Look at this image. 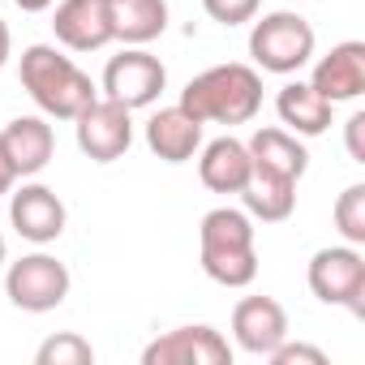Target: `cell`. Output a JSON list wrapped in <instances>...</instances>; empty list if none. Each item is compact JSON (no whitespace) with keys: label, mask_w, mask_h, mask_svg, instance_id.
<instances>
[{"label":"cell","mask_w":365,"mask_h":365,"mask_svg":"<svg viewBox=\"0 0 365 365\" xmlns=\"http://www.w3.org/2000/svg\"><path fill=\"white\" fill-rule=\"evenodd\" d=\"M180 108L202 125H250L262 112V73L241 61L211 65L185 82Z\"/></svg>","instance_id":"1"},{"label":"cell","mask_w":365,"mask_h":365,"mask_svg":"<svg viewBox=\"0 0 365 365\" xmlns=\"http://www.w3.org/2000/svg\"><path fill=\"white\" fill-rule=\"evenodd\" d=\"M198 262L220 288H250L258 279L254 220L237 207H215L198 224Z\"/></svg>","instance_id":"2"},{"label":"cell","mask_w":365,"mask_h":365,"mask_svg":"<svg viewBox=\"0 0 365 365\" xmlns=\"http://www.w3.org/2000/svg\"><path fill=\"white\" fill-rule=\"evenodd\" d=\"M22 86L35 99V108L52 120H73L91 99H99L91 73H82L78 61L56 52L52 43H31L22 52Z\"/></svg>","instance_id":"3"},{"label":"cell","mask_w":365,"mask_h":365,"mask_svg":"<svg viewBox=\"0 0 365 365\" xmlns=\"http://www.w3.org/2000/svg\"><path fill=\"white\" fill-rule=\"evenodd\" d=\"M314 48H318V35L314 26L292 14V9H275V14H262L254 18V31H250V56L262 73H297L314 61Z\"/></svg>","instance_id":"4"},{"label":"cell","mask_w":365,"mask_h":365,"mask_svg":"<svg viewBox=\"0 0 365 365\" xmlns=\"http://www.w3.org/2000/svg\"><path fill=\"white\" fill-rule=\"evenodd\" d=\"M309 292L322 305H344L348 314L365 318V254L356 245H327L309 258Z\"/></svg>","instance_id":"5"},{"label":"cell","mask_w":365,"mask_h":365,"mask_svg":"<svg viewBox=\"0 0 365 365\" xmlns=\"http://www.w3.org/2000/svg\"><path fill=\"white\" fill-rule=\"evenodd\" d=\"M69 288H73L69 267L52 254H26V258L9 262V271H5V297L26 314H48V309L65 305Z\"/></svg>","instance_id":"6"},{"label":"cell","mask_w":365,"mask_h":365,"mask_svg":"<svg viewBox=\"0 0 365 365\" xmlns=\"http://www.w3.org/2000/svg\"><path fill=\"white\" fill-rule=\"evenodd\" d=\"M73 133H78V150L91 163H116L133 146V112L125 103L99 95L73 116Z\"/></svg>","instance_id":"7"},{"label":"cell","mask_w":365,"mask_h":365,"mask_svg":"<svg viewBox=\"0 0 365 365\" xmlns=\"http://www.w3.org/2000/svg\"><path fill=\"white\" fill-rule=\"evenodd\" d=\"M163 86H168V69H163V61L150 56L146 48H125V52L112 56L108 69H103V95L116 99V103H125L129 112L150 108V103L163 95Z\"/></svg>","instance_id":"8"},{"label":"cell","mask_w":365,"mask_h":365,"mask_svg":"<svg viewBox=\"0 0 365 365\" xmlns=\"http://www.w3.org/2000/svg\"><path fill=\"white\" fill-rule=\"evenodd\" d=\"M142 365H232V344L207 327H172L142 348Z\"/></svg>","instance_id":"9"},{"label":"cell","mask_w":365,"mask_h":365,"mask_svg":"<svg viewBox=\"0 0 365 365\" xmlns=\"http://www.w3.org/2000/svg\"><path fill=\"white\" fill-rule=\"evenodd\" d=\"M9 194H14V198H9V224H14V232H18L22 241H31V245H52V241L65 232L69 211H65V202H61L56 190L31 180V185L9 190Z\"/></svg>","instance_id":"10"},{"label":"cell","mask_w":365,"mask_h":365,"mask_svg":"<svg viewBox=\"0 0 365 365\" xmlns=\"http://www.w3.org/2000/svg\"><path fill=\"white\" fill-rule=\"evenodd\" d=\"M52 35L69 52H99L112 43L108 0H61L52 9Z\"/></svg>","instance_id":"11"},{"label":"cell","mask_w":365,"mask_h":365,"mask_svg":"<svg viewBox=\"0 0 365 365\" xmlns=\"http://www.w3.org/2000/svg\"><path fill=\"white\" fill-rule=\"evenodd\" d=\"M309 86L331 99V103H352L365 95V43L361 39H344L335 43L327 56H318Z\"/></svg>","instance_id":"12"},{"label":"cell","mask_w":365,"mask_h":365,"mask_svg":"<svg viewBox=\"0 0 365 365\" xmlns=\"http://www.w3.org/2000/svg\"><path fill=\"white\" fill-rule=\"evenodd\" d=\"M232 339L250 356H271L279 339H288V314L275 297H245L232 309Z\"/></svg>","instance_id":"13"},{"label":"cell","mask_w":365,"mask_h":365,"mask_svg":"<svg viewBox=\"0 0 365 365\" xmlns=\"http://www.w3.org/2000/svg\"><path fill=\"white\" fill-rule=\"evenodd\" d=\"M146 146H150V155L163 159V163H190V159L202 150V120H194L180 103L159 108V112L146 120Z\"/></svg>","instance_id":"14"},{"label":"cell","mask_w":365,"mask_h":365,"mask_svg":"<svg viewBox=\"0 0 365 365\" xmlns=\"http://www.w3.org/2000/svg\"><path fill=\"white\" fill-rule=\"evenodd\" d=\"M0 142H5V155H9L18 180L39 176L56 155V133H52L48 116H14L5 129H0Z\"/></svg>","instance_id":"15"},{"label":"cell","mask_w":365,"mask_h":365,"mask_svg":"<svg viewBox=\"0 0 365 365\" xmlns=\"http://www.w3.org/2000/svg\"><path fill=\"white\" fill-rule=\"evenodd\" d=\"M250 146V163L254 172H271V176H284V180H297L309 172V150L297 133L279 129V125H267V129H254V138L245 142Z\"/></svg>","instance_id":"16"},{"label":"cell","mask_w":365,"mask_h":365,"mask_svg":"<svg viewBox=\"0 0 365 365\" xmlns=\"http://www.w3.org/2000/svg\"><path fill=\"white\" fill-rule=\"evenodd\" d=\"M250 146L241 138H215L198 150V176H202V185L211 194H241L250 185Z\"/></svg>","instance_id":"17"},{"label":"cell","mask_w":365,"mask_h":365,"mask_svg":"<svg viewBox=\"0 0 365 365\" xmlns=\"http://www.w3.org/2000/svg\"><path fill=\"white\" fill-rule=\"evenodd\" d=\"M275 112H279L284 129L297 133V138H318V133H327L331 120H335V103L322 99L309 82H288V86H279Z\"/></svg>","instance_id":"18"},{"label":"cell","mask_w":365,"mask_h":365,"mask_svg":"<svg viewBox=\"0 0 365 365\" xmlns=\"http://www.w3.org/2000/svg\"><path fill=\"white\" fill-rule=\"evenodd\" d=\"M112 39L129 48H146L168 31V0H108Z\"/></svg>","instance_id":"19"},{"label":"cell","mask_w":365,"mask_h":365,"mask_svg":"<svg viewBox=\"0 0 365 365\" xmlns=\"http://www.w3.org/2000/svg\"><path fill=\"white\" fill-rule=\"evenodd\" d=\"M245 215L262 224H279L297 211V180L271 176V172H250V185L241 190Z\"/></svg>","instance_id":"20"},{"label":"cell","mask_w":365,"mask_h":365,"mask_svg":"<svg viewBox=\"0 0 365 365\" xmlns=\"http://www.w3.org/2000/svg\"><path fill=\"white\" fill-rule=\"evenodd\" d=\"M91 361H95V348L78 331H61V335L43 339L35 352V365H91Z\"/></svg>","instance_id":"21"},{"label":"cell","mask_w":365,"mask_h":365,"mask_svg":"<svg viewBox=\"0 0 365 365\" xmlns=\"http://www.w3.org/2000/svg\"><path fill=\"white\" fill-rule=\"evenodd\" d=\"M335 228L348 245H365V185H348L335 198Z\"/></svg>","instance_id":"22"},{"label":"cell","mask_w":365,"mask_h":365,"mask_svg":"<svg viewBox=\"0 0 365 365\" xmlns=\"http://www.w3.org/2000/svg\"><path fill=\"white\" fill-rule=\"evenodd\" d=\"M202 9H207V18L220 22V26H245V22L258 18L262 0H202Z\"/></svg>","instance_id":"23"},{"label":"cell","mask_w":365,"mask_h":365,"mask_svg":"<svg viewBox=\"0 0 365 365\" xmlns=\"http://www.w3.org/2000/svg\"><path fill=\"white\" fill-rule=\"evenodd\" d=\"M267 361H275V365H327V352H322V348H314V344L279 339V344L271 348V356H267Z\"/></svg>","instance_id":"24"},{"label":"cell","mask_w":365,"mask_h":365,"mask_svg":"<svg viewBox=\"0 0 365 365\" xmlns=\"http://www.w3.org/2000/svg\"><path fill=\"white\" fill-rule=\"evenodd\" d=\"M344 146H348L352 163H365V112H352L344 120Z\"/></svg>","instance_id":"25"},{"label":"cell","mask_w":365,"mask_h":365,"mask_svg":"<svg viewBox=\"0 0 365 365\" xmlns=\"http://www.w3.org/2000/svg\"><path fill=\"white\" fill-rule=\"evenodd\" d=\"M14 185H18V172H14V163L5 155V142H0V194H9Z\"/></svg>","instance_id":"26"},{"label":"cell","mask_w":365,"mask_h":365,"mask_svg":"<svg viewBox=\"0 0 365 365\" xmlns=\"http://www.w3.org/2000/svg\"><path fill=\"white\" fill-rule=\"evenodd\" d=\"M9 52H14V35H9V22L0 18V69L9 65Z\"/></svg>","instance_id":"27"},{"label":"cell","mask_w":365,"mask_h":365,"mask_svg":"<svg viewBox=\"0 0 365 365\" xmlns=\"http://www.w3.org/2000/svg\"><path fill=\"white\" fill-rule=\"evenodd\" d=\"M14 5L22 9V14H43V9H52L56 0H14Z\"/></svg>","instance_id":"28"},{"label":"cell","mask_w":365,"mask_h":365,"mask_svg":"<svg viewBox=\"0 0 365 365\" xmlns=\"http://www.w3.org/2000/svg\"><path fill=\"white\" fill-rule=\"evenodd\" d=\"M5 262H9V241L0 237V267H5Z\"/></svg>","instance_id":"29"}]
</instances>
